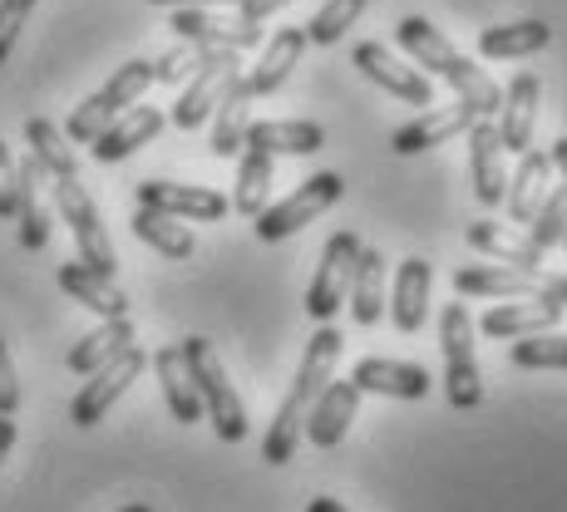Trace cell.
Segmentation results:
<instances>
[{"label": "cell", "mask_w": 567, "mask_h": 512, "mask_svg": "<svg viewBox=\"0 0 567 512\" xmlns=\"http://www.w3.org/2000/svg\"><path fill=\"white\" fill-rule=\"evenodd\" d=\"M355 257H361V237L355 232H336L321 252V267H316V281L307 291V315L311 321H331L341 311L346 291H351V276H355Z\"/></svg>", "instance_id": "obj_9"}, {"label": "cell", "mask_w": 567, "mask_h": 512, "mask_svg": "<svg viewBox=\"0 0 567 512\" xmlns=\"http://www.w3.org/2000/svg\"><path fill=\"white\" fill-rule=\"evenodd\" d=\"M158 128H163V114L158 108H148V104H134V108H124V114L114 118V124L104 128L100 138L90 144V154L100 158V163H118V158H128V154H138L144 144H154L158 138Z\"/></svg>", "instance_id": "obj_18"}, {"label": "cell", "mask_w": 567, "mask_h": 512, "mask_svg": "<svg viewBox=\"0 0 567 512\" xmlns=\"http://www.w3.org/2000/svg\"><path fill=\"white\" fill-rule=\"evenodd\" d=\"M237 192H233V207L243 217H257L261 207H267V192H271V154H261V148L247 144L243 154H237Z\"/></svg>", "instance_id": "obj_36"}, {"label": "cell", "mask_w": 567, "mask_h": 512, "mask_svg": "<svg viewBox=\"0 0 567 512\" xmlns=\"http://www.w3.org/2000/svg\"><path fill=\"white\" fill-rule=\"evenodd\" d=\"M154 84V60H128L118 64L114 74H109V84L100 94H90L80 108L70 114V128L64 134L74 138V144H94V138L104 134L109 124H114L124 108H134L138 100H144V90Z\"/></svg>", "instance_id": "obj_4"}, {"label": "cell", "mask_w": 567, "mask_h": 512, "mask_svg": "<svg viewBox=\"0 0 567 512\" xmlns=\"http://www.w3.org/2000/svg\"><path fill=\"white\" fill-rule=\"evenodd\" d=\"M0 217H16V158L0 138Z\"/></svg>", "instance_id": "obj_42"}, {"label": "cell", "mask_w": 567, "mask_h": 512, "mask_svg": "<svg viewBox=\"0 0 567 512\" xmlns=\"http://www.w3.org/2000/svg\"><path fill=\"white\" fill-rule=\"evenodd\" d=\"M134 237L148 242L158 257H168V261H188L193 252H198V242H193L188 227L168 212H154V207H138L134 212Z\"/></svg>", "instance_id": "obj_33"}, {"label": "cell", "mask_w": 567, "mask_h": 512, "mask_svg": "<svg viewBox=\"0 0 567 512\" xmlns=\"http://www.w3.org/2000/svg\"><path fill=\"white\" fill-rule=\"evenodd\" d=\"M563 321V306H553V301L543 296H518V301H504V306H494L478 321V331L494 335V341H518V335H538V331H553V325Z\"/></svg>", "instance_id": "obj_21"}, {"label": "cell", "mask_w": 567, "mask_h": 512, "mask_svg": "<svg viewBox=\"0 0 567 512\" xmlns=\"http://www.w3.org/2000/svg\"><path fill=\"white\" fill-rule=\"evenodd\" d=\"M252 100L257 94L247 90V80L243 74H233V84L223 90V100H217V108H213V154L217 158H237L247 148V124H252Z\"/></svg>", "instance_id": "obj_22"}, {"label": "cell", "mask_w": 567, "mask_h": 512, "mask_svg": "<svg viewBox=\"0 0 567 512\" xmlns=\"http://www.w3.org/2000/svg\"><path fill=\"white\" fill-rule=\"evenodd\" d=\"M60 286L70 291L80 306H90L94 315H104V321H118V315H128V296L114 286V276H104V271H90L84 261H64V267H60Z\"/></svg>", "instance_id": "obj_26"}, {"label": "cell", "mask_w": 567, "mask_h": 512, "mask_svg": "<svg viewBox=\"0 0 567 512\" xmlns=\"http://www.w3.org/2000/svg\"><path fill=\"white\" fill-rule=\"evenodd\" d=\"M468 247L488 252L494 261H508V267H518V271H538V261H543V247L508 232L504 222H468Z\"/></svg>", "instance_id": "obj_32"}, {"label": "cell", "mask_w": 567, "mask_h": 512, "mask_svg": "<svg viewBox=\"0 0 567 512\" xmlns=\"http://www.w3.org/2000/svg\"><path fill=\"white\" fill-rule=\"evenodd\" d=\"M474 108H468L464 100L460 104H444V108H420V118H414V124H405L395 134V154H424V148H434V144H450L454 134H464L468 124H474Z\"/></svg>", "instance_id": "obj_19"}, {"label": "cell", "mask_w": 567, "mask_h": 512, "mask_svg": "<svg viewBox=\"0 0 567 512\" xmlns=\"http://www.w3.org/2000/svg\"><path fill=\"white\" fill-rule=\"evenodd\" d=\"M538 80L533 74H518L504 90V114H498V144L504 154H528L533 148V128H538Z\"/></svg>", "instance_id": "obj_17"}, {"label": "cell", "mask_w": 567, "mask_h": 512, "mask_svg": "<svg viewBox=\"0 0 567 512\" xmlns=\"http://www.w3.org/2000/svg\"><path fill=\"white\" fill-rule=\"evenodd\" d=\"M440 345H444V395L454 409L484 405V375L474 359V321H468L464 301H450L440 315Z\"/></svg>", "instance_id": "obj_5"}, {"label": "cell", "mask_w": 567, "mask_h": 512, "mask_svg": "<svg viewBox=\"0 0 567 512\" xmlns=\"http://www.w3.org/2000/svg\"><path fill=\"white\" fill-rule=\"evenodd\" d=\"M154 369H158V385H163V399H168V414L178 424H198L203 419V399H198V385L188 375V359H183V345H163L154 355Z\"/></svg>", "instance_id": "obj_28"}, {"label": "cell", "mask_w": 567, "mask_h": 512, "mask_svg": "<svg viewBox=\"0 0 567 512\" xmlns=\"http://www.w3.org/2000/svg\"><path fill=\"white\" fill-rule=\"evenodd\" d=\"M548 178H553V158L548 154H518V173L508 178V192H504V207H508V217L514 222L528 227L533 222V212L543 207V198H548Z\"/></svg>", "instance_id": "obj_29"}, {"label": "cell", "mask_w": 567, "mask_h": 512, "mask_svg": "<svg viewBox=\"0 0 567 512\" xmlns=\"http://www.w3.org/2000/svg\"><path fill=\"white\" fill-rule=\"evenodd\" d=\"M361 10H365V0H326V6L311 15L307 40H311V45H336V40H341L346 30L361 20Z\"/></svg>", "instance_id": "obj_37"}, {"label": "cell", "mask_w": 567, "mask_h": 512, "mask_svg": "<svg viewBox=\"0 0 567 512\" xmlns=\"http://www.w3.org/2000/svg\"><path fill=\"white\" fill-rule=\"evenodd\" d=\"M40 168L35 158H20L16 163V222H20V247L25 252H40L50 242V217H45V202H40Z\"/></svg>", "instance_id": "obj_23"}, {"label": "cell", "mask_w": 567, "mask_h": 512, "mask_svg": "<svg viewBox=\"0 0 567 512\" xmlns=\"http://www.w3.org/2000/svg\"><path fill=\"white\" fill-rule=\"evenodd\" d=\"M148 6H207V10H223V6H237V0H148Z\"/></svg>", "instance_id": "obj_47"}, {"label": "cell", "mask_w": 567, "mask_h": 512, "mask_svg": "<svg viewBox=\"0 0 567 512\" xmlns=\"http://www.w3.org/2000/svg\"><path fill=\"white\" fill-rule=\"evenodd\" d=\"M430 286H434V267L424 257H405L395 276V296H390V321L400 335H414L430 315Z\"/></svg>", "instance_id": "obj_20"}, {"label": "cell", "mask_w": 567, "mask_h": 512, "mask_svg": "<svg viewBox=\"0 0 567 512\" xmlns=\"http://www.w3.org/2000/svg\"><path fill=\"white\" fill-rule=\"evenodd\" d=\"M281 6H291V0H237V10H243L237 20H247V25H261V20L277 15Z\"/></svg>", "instance_id": "obj_44"}, {"label": "cell", "mask_w": 567, "mask_h": 512, "mask_svg": "<svg viewBox=\"0 0 567 512\" xmlns=\"http://www.w3.org/2000/svg\"><path fill=\"white\" fill-rule=\"evenodd\" d=\"M183 45H188V40H183ZM203 50L207 45H193V50H173V54H163V60H154V84H183L203 64Z\"/></svg>", "instance_id": "obj_40"}, {"label": "cell", "mask_w": 567, "mask_h": 512, "mask_svg": "<svg viewBox=\"0 0 567 512\" xmlns=\"http://www.w3.org/2000/svg\"><path fill=\"white\" fill-rule=\"evenodd\" d=\"M307 30H277V35L267 40V50H261V64H252V74H247V90L252 94H277L281 84L291 80V70L301 64V50H307Z\"/></svg>", "instance_id": "obj_27"}, {"label": "cell", "mask_w": 567, "mask_h": 512, "mask_svg": "<svg viewBox=\"0 0 567 512\" xmlns=\"http://www.w3.org/2000/svg\"><path fill=\"white\" fill-rule=\"evenodd\" d=\"M563 232H567V182L563 188H553L548 198H543V207L533 212V222H528V242L533 247H558L563 242Z\"/></svg>", "instance_id": "obj_39"}, {"label": "cell", "mask_w": 567, "mask_h": 512, "mask_svg": "<svg viewBox=\"0 0 567 512\" xmlns=\"http://www.w3.org/2000/svg\"><path fill=\"white\" fill-rule=\"evenodd\" d=\"M341 331H331V325H321V331L311 335V345H307V355H301V369H297V379H291V395L281 399V409H277V419H271V429H267V439H261V459L267 463H291L297 459V443H301V424H307V409H311V399L326 389V379L336 375V359H341Z\"/></svg>", "instance_id": "obj_1"}, {"label": "cell", "mask_w": 567, "mask_h": 512, "mask_svg": "<svg viewBox=\"0 0 567 512\" xmlns=\"http://www.w3.org/2000/svg\"><path fill=\"white\" fill-rule=\"evenodd\" d=\"M233 74H237V50L207 45L203 50V64L188 74V90H183V100L173 104V124H178V128H203L207 114H213L217 100H223V90L233 84Z\"/></svg>", "instance_id": "obj_10"}, {"label": "cell", "mask_w": 567, "mask_h": 512, "mask_svg": "<svg viewBox=\"0 0 567 512\" xmlns=\"http://www.w3.org/2000/svg\"><path fill=\"white\" fill-rule=\"evenodd\" d=\"M16 409H20V379H16L6 345H0V414H16Z\"/></svg>", "instance_id": "obj_43"}, {"label": "cell", "mask_w": 567, "mask_h": 512, "mask_svg": "<svg viewBox=\"0 0 567 512\" xmlns=\"http://www.w3.org/2000/svg\"><path fill=\"white\" fill-rule=\"evenodd\" d=\"M118 512H154V508H144V503H128V508H118Z\"/></svg>", "instance_id": "obj_50"}, {"label": "cell", "mask_w": 567, "mask_h": 512, "mask_svg": "<svg viewBox=\"0 0 567 512\" xmlns=\"http://www.w3.org/2000/svg\"><path fill=\"white\" fill-rule=\"evenodd\" d=\"M183 359H188V375H193V385H198L203 419H213V429L223 443H243L247 439V409H243V395L233 389V379H227L213 341L188 335V341H183Z\"/></svg>", "instance_id": "obj_3"}, {"label": "cell", "mask_w": 567, "mask_h": 512, "mask_svg": "<svg viewBox=\"0 0 567 512\" xmlns=\"http://www.w3.org/2000/svg\"><path fill=\"white\" fill-rule=\"evenodd\" d=\"M25 144H30V158H35L50 178H80V158H74V148L64 144V134L50 124V118H30Z\"/></svg>", "instance_id": "obj_35"}, {"label": "cell", "mask_w": 567, "mask_h": 512, "mask_svg": "<svg viewBox=\"0 0 567 512\" xmlns=\"http://www.w3.org/2000/svg\"><path fill=\"white\" fill-rule=\"evenodd\" d=\"M341 192H346L341 173H316V178L301 182L287 202L261 207V212H257V237H261V242H281V237L301 232V227L316 222V217H321L331 202H341Z\"/></svg>", "instance_id": "obj_7"}, {"label": "cell", "mask_w": 567, "mask_h": 512, "mask_svg": "<svg viewBox=\"0 0 567 512\" xmlns=\"http://www.w3.org/2000/svg\"><path fill=\"white\" fill-rule=\"evenodd\" d=\"M558 247H567V232H563V242H558Z\"/></svg>", "instance_id": "obj_51"}, {"label": "cell", "mask_w": 567, "mask_h": 512, "mask_svg": "<svg viewBox=\"0 0 567 512\" xmlns=\"http://www.w3.org/2000/svg\"><path fill=\"white\" fill-rule=\"evenodd\" d=\"M138 207L183 217V222H223L233 202H227L223 192H213V188H188V182L148 178V182H138Z\"/></svg>", "instance_id": "obj_12"}, {"label": "cell", "mask_w": 567, "mask_h": 512, "mask_svg": "<svg viewBox=\"0 0 567 512\" xmlns=\"http://www.w3.org/2000/svg\"><path fill=\"white\" fill-rule=\"evenodd\" d=\"M361 395H385V399H424L430 395V369L410 365V359H380L370 355L351 369Z\"/></svg>", "instance_id": "obj_16"}, {"label": "cell", "mask_w": 567, "mask_h": 512, "mask_svg": "<svg viewBox=\"0 0 567 512\" xmlns=\"http://www.w3.org/2000/svg\"><path fill=\"white\" fill-rule=\"evenodd\" d=\"M10 443H16V419H10V414H0V463H6Z\"/></svg>", "instance_id": "obj_46"}, {"label": "cell", "mask_w": 567, "mask_h": 512, "mask_svg": "<svg viewBox=\"0 0 567 512\" xmlns=\"http://www.w3.org/2000/svg\"><path fill=\"white\" fill-rule=\"evenodd\" d=\"M346 301H351L355 325H375L380 311H385V257L375 247H361V257H355V276Z\"/></svg>", "instance_id": "obj_30"}, {"label": "cell", "mask_w": 567, "mask_h": 512, "mask_svg": "<svg viewBox=\"0 0 567 512\" xmlns=\"http://www.w3.org/2000/svg\"><path fill=\"white\" fill-rule=\"evenodd\" d=\"M543 271H518V267H464L454 271V291L460 296H494V301H518L538 296Z\"/></svg>", "instance_id": "obj_25"}, {"label": "cell", "mask_w": 567, "mask_h": 512, "mask_svg": "<svg viewBox=\"0 0 567 512\" xmlns=\"http://www.w3.org/2000/svg\"><path fill=\"white\" fill-rule=\"evenodd\" d=\"M514 365L518 369H567V335H518L514 341Z\"/></svg>", "instance_id": "obj_38"}, {"label": "cell", "mask_w": 567, "mask_h": 512, "mask_svg": "<svg viewBox=\"0 0 567 512\" xmlns=\"http://www.w3.org/2000/svg\"><path fill=\"white\" fill-rule=\"evenodd\" d=\"M538 296L567 311V276H538Z\"/></svg>", "instance_id": "obj_45"}, {"label": "cell", "mask_w": 567, "mask_h": 512, "mask_svg": "<svg viewBox=\"0 0 567 512\" xmlns=\"http://www.w3.org/2000/svg\"><path fill=\"white\" fill-rule=\"evenodd\" d=\"M355 409H361V389H355V379H326V389L311 399L307 409V439L316 443V449H336V443L346 439V429H351Z\"/></svg>", "instance_id": "obj_13"}, {"label": "cell", "mask_w": 567, "mask_h": 512, "mask_svg": "<svg viewBox=\"0 0 567 512\" xmlns=\"http://www.w3.org/2000/svg\"><path fill=\"white\" fill-rule=\"evenodd\" d=\"M173 35L188 40V45H217V50H252L261 40L257 25H247V20H227L217 15V10L207 6H183L178 15H173Z\"/></svg>", "instance_id": "obj_15"}, {"label": "cell", "mask_w": 567, "mask_h": 512, "mask_svg": "<svg viewBox=\"0 0 567 512\" xmlns=\"http://www.w3.org/2000/svg\"><path fill=\"white\" fill-rule=\"evenodd\" d=\"M307 512H346V508L336 503V498H311V503H307Z\"/></svg>", "instance_id": "obj_49"}, {"label": "cell", "mask_w": 567, "mask_h": 512, "mask_svg": "<svg viewBox=\"0 0 567 512\" xmlns=\"http://www.w3.org/2000/svg\"><path fill=\"white\" fill-rule=\"evenodd\" d=\"M247 144L271 158L277 154H321L326 128L311 124V118H261V124H247Z\"/></svg>", "instance_id": "obj_24"}, {"label": "cell", "mask_w": 567, "mask_h": 512, "mask_svg": "<svg viewBox=\"0 0 567 512\" xmlns=\"http://www.w3.org/2000/svg\"><path fill=\"white\" fill-rule=\"evenodd\" d=\"M355 70L365 74L370 84H380L385 94H395V100H405V104H434V84H430V74H420L414 64H400L395 54H390L385 45H375V40H365V45H355Z\"/></svg>", "instance_id": "obj_11"}, {"label": "cell", "mask_w": 567, "mask_h": 512, "mask_svg": "<svg viewBox=\"0 0 567 512\" xmlns=\"http://www.w3.org/2000/svg\"><path fill=\"white\" fill-rule=\"evenodd\" d=\"M128 345H134V325H128V315H118V321H104L100 331L84 335V341L70 351V369H74V375H94V369L109 365L114 355H124Z\"/></svg>", "instance_id": "obj_34"}, {"label": "cell", "mask_w": 567, "mask_h": 512, "mask_svg": "<svg viewBox=\"0 0 567 512\" xmlns=\"http://www.w3.org/2000/svg\"><path fill=\"white\" fill-rule=\"evenodd\" d=\"M54 207H60V217L70 222L74 242H80V261H84V267L114 276V271H118L114 242H109V232H104V222H100V207H94V198L80 188V178H54Z\"/></svg>", "instance_id": "obj_6"}, {"label": "cell", "mask_w": 567, "mask_h": 512, "mask_svg": "<svg viewBox=\"0 0 567 512\" xmlns=\"http://www.w3.org/2000/svg\"><path fill=\"white\" fill-rule=\"evenodd\" d=\"M395 40L410 50V60H414V64H424L430 74L450 80V84H454V94H460V100L474 108L478 118H494V114H498V104H504L498 84L488 80V74L478 70L474 60H464V54L454 50L450 40H444L424 15H405V20H400V25H395Z\"/></svg>", "instance_id": "obj_2"}, {"label": "cell", "mask_w": 567, "mask_h": 512, "mask_svg": "<svg viewBox=\"0 0 567 512\" xmlns=\"http://www.w3.org/2000/svg\"><path fill=\"white\" fill-rule=\"evenodd\" d=\"M548 158H553V168H558L563 178H567V138H558V144H553V154H548Z\"/></svg>", "instance_id": "obj_48"}, {"label": "cell", "mask_w": 567, "mask_h": 512, "mask_svg": "<svg viewBox=\"0 0 567 512\" xmlns=\"http://www.w3.org/2000/svg\"><path fill=\"white\" fill-rule=\"evenodd\" d=\"M30 10H35V0H0V64H6L10 50H16L20 25L30 20Z\"/></svg>", "instance_id": "obj_41"}, {"label": "cell", "mask_w": 567, "mask_h": 512, "mask_svg": "<svg viewBox=\"0 0 567 512\" xmlns=\"http://www.w3.org/2000/svg\"><path fill=\"white\" fill-rule=\"evenodd\" d=\"M468 134V173H474V192L484 207H498L508 192V173H504V144H498V124L494 118H474L464 128Z\"/></svg>", "instance_id": "obj_14"}, {"label": "cell", "mask_w": 567, "mask_h": 512, "mask_svg": "<svg viewBox=\"0 0 567 512\" xmlns=\"http://www.w3.org/2000/svg\"><path fill=\"white\" fill-rule=\"evenodd\" d=\"M553 40V25L543 20H514V25H488L478 35V54L484 60H523V54H538Z\"/></svg>", "instance_id": "obj_31"}, {"label": "cell", "mask_w": 567, "mask_h": 512, "mask_svg": "<svg viewBox=\"0 0 567 512\" xmlns=\"http://www.w3.org/2000/svg\"><path fill=\"white\" fill-rule=\"evenodd\" d=\"M144 365H148V355L138 351V345H128L124 355H114L109 365H100L90 379H84V389L74 395V405H70V419L80 424V429H90V424H100L109 409L118 405V395H128V385H134L138 375H144Z\"/></svg>", "instance_id": "obj_8"}]
</instances>
